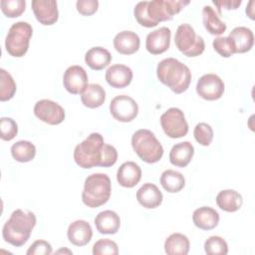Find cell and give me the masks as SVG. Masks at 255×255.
Returning <instances> with one entry per match:
<instances>
[{
	"label": "cell",
	"instance_id": "1",
	"mask_svg": "<svg viewBox=\"0 0 255 255\" xmlns=\"http://www.w3.org/2000/svg\"><path fill=\"white\" fill-rule=\"evenodd\" d=\"M74 159L82 168L94 166L110 167L118 160V151L115 146L105 142L99 132H92L74 149Z\"/></svg>",
	"mask_w": 255,
	"mask_h": 255
},
{
	"label": "cell",
	"instance_id": "2",
	"mask_svg": "<svg viewBox=\"0 0 255 255\" xmlns=\"http://www.w3.org/2000/svg\"><path fill=\"white\" fill-rule=\"evenodd\" d=\"M189 4L184 0H153L140 1L134 9L133 14L137 23L143 27H155L159 22L171 20L174 14H177Z\"/></svg>",
	"mask_w": 255,
	"mask_h": 255
},
{
	"label": "cell",
	"instance_id": "3",
	"mask_svg": "<svg viewBox=\"0 0 255 255\" xmlns=\"http://www.w3.org/2000/svg\"><path fill=\"white\" fill-rule=\"evenodd\" d=\"M36 222V215L32 211L14 210L2 228L4 241L15 247L23 246L29 240Z\"/></svg>",
	"mask_w": 255,
	"mask_h": 255
},
{
	"label": "cell",
	"instance_id": "4",
	"mask_svg": "<svg viewBox=\"0 0 255 255\" xmlns=\"http://www.w3.org/2000/svg\"><path fill=\"white\" fill-rule=\"evenodd\" d=\"M156 76L160 83L167 86L173 93L185 92L191 81L189 68L175 58H165L156 67Z\"/></svg>",
	"mask_w": 255,
	"mask_h": 255
},
{
	"label": "cell",
	"instance_id": "5",
	"mask_svg": "<svg viewBox=\"0 0 255 255\" xmlns=\"http://www.w3.org/2000/svg\"><path fill=\"white\" fill-rule=\"evenodd\" d=\"M111 192L112 183L110 177L105 173H93L85 180L82 201L86 206L96 208L109 201Z\"/></svg>",
	"mask_w": 255,
	"mask_h": 255
},
{
	"label": "cell",
	"instance_id": "6",
	"mask_svg": "<svg viewBox=\"0 0 255 255\" xmlns=\"http://www.w3.org/2000/svg\"><path fill=\"white\" fill-rule=\"evenodd\" d=\"M131 146L137 156L146 163H155L163 155L161 143L154 133L146 128H140L132 134Z\"/></svg>",
	"mask_w": 255,
	"mask_h": 255
},
{
	"label": "cell",
	"instance_id": "7",
	"mask_svg": "<svg viewBox=\"0 0 255 255\" xmlns=\"http://www.w3.org/2000/svg\"><path fill=\"white\" fill-rule=\"evenodd\" d=\"M32 34L33 28L28 22L19 21L14 23L9 28L5 39L7 53L12 57H23L29 49Z\"/></svg>",
	"mask_w": 255,
	"mask_h": 255
},
{
	"label": "cell",
	"instance_id": "8",
	"mask_svg": "<svg viewBox=\"0 0 255 255\" xmlns=\"http://www.w3.org/2000/svg\"><path fill=\"white\" fill-rule=\"evenodd\" d=\"M174 43L176 48L186 57H197L205 49V43L201 36L196 35L193 27L184 23L177 27Z\"/></svg>",
	"mask_w": 255,
	"mask_h": 255
},
{
	"label": "cell",
	"instance_id": "9",
	"mask_svg": "<svg viewBox=\"0 0 255 255\" xmlns=\"http://www.w3.org/2000/svg\"><path fill=\"white\" fill-rule=\"evenodd\" d=\"M160 126L164 133L171 138H179L188 132V124L183 112L178 108H170L160 116Z\"/></svg>",
	"mask_w": 255,
	"mask_h": 255
},
{
	"label": "cell",
	"instance_id": "10",
	"mask_svg": "<svg viewBox=\"0 0 255 255\" xmlns=\"http://www.w3.org/2000/svg\"><path fill=\"white\" fill-rule=\"evenodd\" d=\"M110 112L117 121L129 123L137 116L138 106L129 96L119 95L112 100L110 104Z\"/></svg>",
	"mask_w": 255,
	"mask_h": 255
},
{
	"label": "cell",
	"instance_id": "11",
	"mask_svg": "<svg viewBox=\"0 0 255 255\" xmlns=\"http://www.w3.org/2000/svg\"><path fill=\"white\" fill-rule=\"evenodd\" d=\"M196 93L206 101L218 100L223 96L224 83L215 74H205L197 81Z\"/></svg>",
	"mask_w": 255,
	"mask_h": 255
},
{
	"label": "cell",
	"instance_id": "12",
	"mask_svg": "<svg viewBox=\"0 0 255 255\" xmlns=\"http://www.w3.org/2000/svg\"><path fill=\"white\" fill-rule=\"evenodd\" d=\"M34 115L48 125H59L65 120V111L58 103L44 99L34 106Z\"/></svg>",
	"mask_w": 255,
	"mask_h": 255
},
{
	"label": "cell",
	"instance_id": "13",
	"mask_svg": "<svg viewBox=\"0 0 255 255\" xmlns=\"http://www.w3.org/2000/svg\"><path fill=\"white\" fill-rule=\"evenodd\" d=\"M88 74L86 70L79 66H70L64 73L63 84L65 89L73 95H82L88 87Z\"/></svg>",
	"mask_w": 255,
	"mask_h": 255
},
{
	"label": "cell",
	"instance_id": "14",
	"mask_svg": "<svg viewBox=\"0 0 255 255\" xmlns=\"http://www.w3.org/2000/svg\"><path fill=\"white\" fill-rule=\"evenodd\" d=\"M171 32L167 27H160L147 34L145 48L152 55H159L168 50L170 45Z\"/></svg>",
	"mask_w": 255,
	"mask_h": 255
},
{
	"label": "cell",
	"instance_id": "15",
	"mask_svg": "<svg viewBox=\"0 0 255 255\" xmlns=\"http://www.w3.org/2000/svg\"><path fill=\"white\" fill-rule=\"evenodd\" d=\"M32 10L36 19L43 25H53L58 21L59 11L55 0H34Z\"/></svg>",
	"mask_w": 255,
	"mask_h": 255
},
{
	"label": "cell",
	"instance_id": "16",
	"mask_svg": "<svg viewBox=\"0 0 255 255\" xmlns=\"http://www.w3.org/2000/svg\"><path fill=\"white\" fill-rule=\"evenodd\" d=\"M69 241L78 247L87 245L93 237V229L86 220H76L72 222L67 231Z\"/></svg>",
	"mask_w": 255,
	"mask_h": 255
},
{
	"label": "cell",
	"instance_id": "17",
	"mask_svg": "<svg viewBox=\"0 0 255 255\" xmlns=\"http://www.w3.org/2000/svg\"><path fill=\"white\" fill-rule=\"evenodd\" d=\"M132 76V71L129 67L122 64H116L109 67L105 77L107 83L111 87L123 89L131 83Z\"/></svg>",
	"mask_w": 255,
	"mask_h": 255
},
{
	"label": "cell",
	"instance_id": "18",
	"mask_svg": "<svg viewBox=\"0 0 255 255\" xmlns=\"http://www.w3.org/2000/svg\"><path fill=\"white\" fill-rule=\"evenodd\" d=\"M141 178V169L134 161L124 162L117 171V180L123 187L131 188L135 186Z\"/></svg>",
	"mask_w": 255,
	"mask_h": 255
},
{
	"label": "cell",
	"instance_id": "19",
	"mask_svg": "<svg viewBox=\"0 0 255 255\" xmlns=\"http://www.w3.org/2000/svg\"><path fill=\"white\" fill-rule=\"evenodd\" d=\"M114 47L122 55H131L138 51L140 40L132 31H122L114 38Z\"/></svg>",
	"mask_w": 255,
	"mask_h": 255
},
{
	"label": "cell",
	"instance_id": "20",
	"mask_svg": "<svg viewBox=\"0 0 255 255\" xmlns=\"http://www.w3.org/2000/svg\"><path fill=\"white\" fill-rule=\"evenodd\" d=\"M163 195L158 187L153 184L146 182L142 184L136 191V199L138 203L148 209L159 206L162 202Z\"/></svg>",
	"mask_w": 255,
	"mask_h": 255
},
{
	"label": "cell",
	"instance_id": "21",
	"mask_svg": "<svg viewBox=\"0 0 255 255\" xmlns=\"http://www.w3.org/2000/svg\"><path fill=\"white\" fill-rule=\"evenodd\" d=\"M192 221L199 229L211 230L218 225L219 214L212 207L202 206L193 211Z\"/></svg>",
	"mask_w": 255,
	"mask_h": 255
},
{
	"label": "cell",
	"instance_id": "22",
	"mask_svg": "<svg viewBox=\"0 0 255 255\" xmlns=\"http://www.w3.org/2000/svg\"><path fill=\"white\" fill-rule=\"evenodd\" d=\"M228 37L232 40L234 48H235V53H246L251 50L254 44V35L251 29L244 27V26H239L235 27L228 35Z\"/></svg>",
	"mask_w": 255,
	"mask_h": 255
},
{
	"label": "cell",
	"instance_id": "23",
	"mask_svg": "<svg viewBox=\"0 0 255 255\" xmlns=\"http://www.w3.org/2000/svg\"><path fill=\"white\" fill-rule=\"evenodd\" d=\"M97 230L102 234H116L121 226V219L113 210L101 211L95 218Z\"/></svg>",
	"mask_w": 255,
	"mask_h": 255
},
{
	"label": "cell",
	"instance_id": "24",
	"mask_svg": "<svg viewBox=\"0 0 255 255\" xmlns=\"http://www.w3.org/2000/svg\"><path fill=\"white\" fill-rule=\"evenodd\" d=\"M194 147L189 141H182L174 144L169 151V161L177 167H185L192 159Z\"/></svg>",
	"mask_w": 255,
	"mask_h": 255
},
{
	"label": "cell",
	"instance_id": "25",
	"mask_svg": "<svg viewBox=\"0 0 255 255\" xmlns=\"http://www.w3.org/2000/svg\"><path fill=\"white\" fill-rule=\"evenodd\" d=\"M216 204L223 211L235 212L241 208L243 198L242 195L234 189H224L216 195Z\"/></svg>",
	"mask_w": 255,
	"mask_h": 255
},
{
	"label": "cell",
	"instance_id": "26",
	"mask_svg": "<svg viewBox=\"0 0 255 255\" xmlns=\"http://www.w3.org/2000/svg\"><path fill=\"white\" fill-rule=\"evenodd\" d=\"M112 61L111 53L103 47H93L85 55L86 64L95 71H101L108 67Z\"/></svg>",
	"mask_w": 255,
	"mask_h": 255
},
{
	"label": "cell",
	"instance_id": "27",
	"mask_svg": "<svg viewBox=\"0 0 255 255\" xmlns=\"http://www.w3.org/2000/svg\"><path fill=\"white\" fill-rule=\"evenodd\" d=\"M202 23L204 28L211 35L219 36L226 31V24L220 20L219 15L209 5H205L202 9Z\"/></svg>",
	"mask_w": 255,
	"mask_h": 255
},
{
	"label": "cell",
	"instance_id": "28",
	"mask_svg": "<svg viewBox=\"0 0 255 255\" xmlns=\"http://www.w3.org/2000/svg\"><path fill=\"white\" fill-rule=\"evenodd\" d=\"M189 248V239L181 233H172L164 241V251L168 255H186Z\"/></svg>",
	"mask_w": 255,
	"mask_h": 255
},
{
	"label": "cell",
	"instance_id": "29",
	"mask_svg": "<svg viewBox=\"0 0 255 255\" xmlns=\"http://www.w3.org/2000/svg\"><path fill=\"white\" fill-rule=\"evenodd\" d=\"M106 100V92L99 84H90L81 95L82 104L89 109L100 108Z\"/></svg>",
	"mask_w": 255,
	"mask_h": 255
},
{
	"label": "cell",
	"instance_id": "30",
	"mask_svg": "<svg viewBox=\"0 0 255 255\" xmlns=\"http://www.w3.org/2000/svg\"><path fill=\"white\" fill-rule=\"evenodd\" d=\"M160 184L164 190L170 193L179 192L185 185V178L182 173L173 170L166 169L161 173Z\"/></svg>",
	"mask_w": 255,
	"mask_h": 255
},
{
	"label": "cell",
	"instance_id": "31",
	"mask_svg": "<svg viewBox=\"0 0 255 255\" xmlns=\"http://www.w3.org/2000/svg\"><path fill=\"white\" fill-rule=\"evenodd\" d=\"M11 154L16 161L28 162L36 155V146L29 140H19L11 146Z\"/></svg>",
	"mask_w": 255,
	"mask_h": 255
},
{
	"label": "cell",
	"instance_id": "32",
	"mask_svg": "<svg viewBox=\"0 0 255 255\" xmlns=\"http://www.w3.org/2000/svg\"><path fill=\"white\" fill-rule=\"evenodd\" d=\"M0 101H9L16 93V83L13 77L4 69H0Z\"/></svg>",
	"mask_w": 255,
	"mask_h": 255
},
{
	"label": "cell",
	"instance_id": "33",
	"mask_svg": "<svg viewBox=\"0 0 255 255\" xmlns=\"http://www.w3.org/2000/svg\"><path fill=\"white\" fill-rule=\"evenodd\" d=\"M204 251L207 255H226L228 253L227 242L220 236H210L204 242Z\"/></svg>",
	"mask_w": 255,
	"mask_h": 255
},
{
	"label": "cell",
	"instance_id": "34",
	"mask_svg": "<svg viewBox=\"0 0 255 255\" xmlns=\"http://www.w3.org/2000/svg\"><path fill=\"white\" fill-rule=\"evenodd\" d=\"M1 10L3 14L9 18L19 17L26 7L25 0H1Z\"/></svg>",
	"mask_w": 255,
	"mask_h": 255
},
{
	"label": "cell",
	"instance_id": "35",
	"mask_svg": "<svg viewBox=\"0 0 255 255\" xmlns=\"http://www.w3.org/2000/svg\"><path fill=\"white\" fill-rule=\"evenodd\" d=\"M193 135L195 140L204 146H208L212 139H213V129L210 125L206 123H199L195 126L194 130H193Z\"/></svg>",
	"mask_w": 255,
	"mask_h": 255
},
{
	"label": "cell",
	"instance_id": "36",
	"mask_svg": "<svg viewBox=\"0 0 255 255\" xmlns=\"http://www.w3.org/2000/svg\"><path fill=\"white\" fill-rule=\"evenodd\" d=\"M18 133V126L16 122L8 117L0 119V137L3 140L9 141L13 139Z\"/></svg>",
	"mask_w": 255,
	"mask_h": 255
},
{
	"label": "cell",
	"instance_id": "37",
	"mask_svg": "<svg viewBox=\"0 0 255 255\" xmlns=\"http://www.w3.org/2000/svg\"><path fill=\"white\" fill-rule=\"evenodd\" d=\"M94 255H117L119 254L118 244L108 238L98 240L93 246Z\"/></svg>",
	"mask_w": 255,
	"mask_h": 255
},
{
	"label": "cell",
	"instance_id": "38",
	"mask_svg": "<svg viewBox=\"0 0 255 255\" xmlns=\"http://www.w3.org/2000/svg\"><path fill=\"white\" fill-rule=\"evenodd\" d=\"M213 49L224 58H229L235 54V48L229 37H217L212 42Z\"/></svg>",
	"mask_w": 255,
	"mask_h": 255
},
{
	"label": "cell",
	"instance_id": "39",
	"mask_svg": "<svg viewBox=\"0 0 255 255\" xmlns=\"http://www.w3.org/2000/svg\"><path fill=\"white\" fill-rule=\"evenodd\" d=\"M53 252L52 245L46 240H36L28 248L27 255H50Z\"/></svg>",
	"mask_w": 255,
	"mask_h": 255
},
{
	"label": "cell",
	"instance_id": "40",
	"mask_svg": "<svg viewBox=\"0 0 255 255\" xmlns=\"http://www.w3.org/2000/svg\"><path fill=\"white\" fill-rule=\"evenodd\" d=\"M77 10L84 16H91L97 12L99 7L98 0H78L76 3Z\"/></svg>",
	"mask_w": 255,
	"mask_h": 255
},
{
	"label": "cell",
	"instance_id": "41",
	"mask_svg": "<svg viewBox=\"0 0 255 255\" xmlns=\"http://www.w3.org/2000/svg\"><path fill=\"white\" fill-rule=\"evenodd\" d=\"M241 3H242L241 0H220V1L213 0V4L215 6H217L218 15L221 14V9L222 8L227 9V10L237 9L241 5Z\"/></svg>",
	"mask_w": 255,
	"mask_h": 255
},
{
	"label": "cell",
	"instance_id": "42",
	"mask_svg": "<svg viewBox=\"0 0 255 255\" xmlns=\"http://www.w3.org/2000/svg\"><path fill=\"white\" fill-rule=\"evenodd\" d=\"M253 5H254V1L252 0V1H250L249 3H248V5L246 6V14L249 16V18L250 19H252V20H254V9H253Z\"/></svg>",
	"mask_w": 255,
	"mask_h": 255
}]
</instances>
